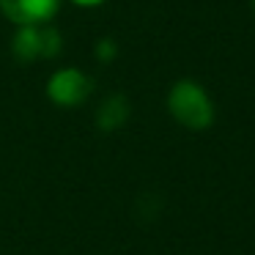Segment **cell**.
I'll return each instance as SVG.
<instances>
[{
	"instance_id": "3957f363",
	"label": "cell",
	"mask_w": 255,
	"mask_h": 255,
	"mask_svg": "<svg viewBox=\"0 0 255 255\" xmlns=\"http://www.w3.org/2000/svg\"><path fill=\"white\" fill-rule=\"evenodd\" d=\"M94 91L91 77H85L77 69H61L58 74H52L50 85H47V94L55 105L61 107H77L88 99V94Z\"/></svg>"
},
{
	"instance_id": "277c9868",
	"label": "cell",
	"mask_w": 255,
	"mask_h": 255,
	"mask_svg": "<svg viewBox=\"0 0 255 255\" xmlns=\"http://www.w3.org/2000/svg\"><path fill=\"white\" fill-rule=\"evenodd\" d=\"M61 0H0V11L6 14L14 25H47L55 17Z\"/></svg>"
},
{
	"instance_id": "6da1fadb",
	"label": "cell",
	"mask_w": 255,
	"mask_h": 255,
	"mask_svg": "<svg viewBox=\"0 0 255 255\" xmlns=\"http://www.w3.org/2000/svg\"><path fill=\"white\" fill-rule=\"evenodd\" d=\"M167 110L181 127L195 129V132L209 129L211 121H214V105H211L209 94L192 80H181L170 88Z\"/></svg>"
},
{
	"instance_id": "5b68a950",
	"label": "cell",
	"mask_w": 255,
	"mask_h": 255,
	"mask_svg": "<svg viewBox=\"0 0 255 255\" xmlns=\"http://www.w3.org/2000/svg\"><path fill=\"white\" fill-rule=\"evenodd\" d=\"M127 118H129V102L121 94H113L96 110V127L102 132H116V129H121L127 124Z\"/></svg>"
},
{
	"instance_id": "ba28073f",
	"label": "cell",
	"mask_w": 255,
	"mask_h": 255,
	"mask_svg": "<svg viewBox=\"0 0 255 255\" xmlns=\"http://www.w3.org/2000/svg\"><path fill=\"white\" fill-rule=\"evenodd\" d=\"M250 3H253V11H255V0H250Z\"/></svg>"
},
{
	"instance_id": "52a82bcc",
	"label": "cell",
	"mask_w": 255,
	"mask_h": 255,
	"mask_svg": "<svg viewBox=\"0 0 255 255\" xmlns=\"http://www.w3.org/2000/svg\"><path fill=\"white\" fill-rule=\"evenodd\" d=\"M74 3H80V6H96V3H102V0H74Z\"/></svg>"
},
{
	"instance_id": "7a4b0ae2",
	"label": "cell",
	"mask_w": 255,
	"mask_h": 255,
	"mask_svg": "<svg viewBox=\"0 0 255 255\" xmlns=\"http://www.w3.org/2000/svg\"><path fill=\"white\" fill-rule=\"evenodd\" d=\"M58 52H61V36L52 25H28L14 36V58L22 63L55 58Z\"/></svg>"
},
{
	"instance_id": "8992f818",
	"label": "cell",
	"mask_w": 255,
	"mask_h": 255,
	"mask_svg": "<svg viewBox=\"0 0 255 255\" xmlns=\"http://www.w3.org/2000/svg\"><path fill=\"white\" fill-rule=\"evenodd\" d=\"M113 52H116L113 41H102V47H99V58H113Z\"/></svg>"
}]
</instances>
